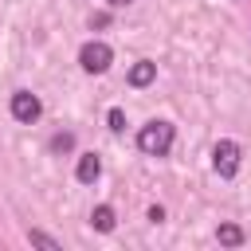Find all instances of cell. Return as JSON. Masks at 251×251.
<instances>
[{
	"label": "cell",
	"instance_id": "obj_1",
	"mask_svg": "<svg viewBox=\"0 0 251 251\" xmlns=\"http://www.w3.org/2000/svg\"><path fill=\"white\" fill-rule=\"evenodd\" d=\"M173 137H176L173 122L153 118V122H145V126L137 129V149H141L145 157H165V153L173 149Z\"/></svg>",
	"mask_w": 251,
	"mask_h": 251
},
{
	"label": "cell",
	"instance_id": "obj_2",
	"mask_svg": "<svg viewBox=\"0 0 251 251\" xmlns=\"http://www.w3.org/2000/svg\"><path fill=\"white\" fill-rule=\"evenodd\" d=\"M110 63H114V47H110V43L90 39V43H82V47H78V67H82L86 75H106V71H110Z\"/></svg>",
	"mask_w": 251,
	"mask_h": 251
},
{
	"label": "cell",
	"instance_id": "obj_3",
	"mask_svg": "<svg viewBox=\"0 0 251 251\" xmlns=\"http://www.w3.org/2000/svg\"><path fill=\"white\" fill-rule=\"evenodd\" d=\"M239 161H243V149H239L235 141H227V137H224V141H216V145H212V169H216L224 180H231V176L239 173Z\"/></svg>",
	"mask_w": 251,
	"mask_h": 251
},
{
	"label": "cell",
	"instance_id": "obj_4",
	"mask_svg": "<svg viewBox=\"0 0 251 251\" xmlns=\"http://www.w3.org/2000/svg\"><path fill=\"white\" fill-rule=\"evenodd\" d=\"M8 110H12V118H16L20 126H31V122H39L43 102H39V94H31V90H16V94L8 98Z\"/></svg>",
	"mask_w": 251,
	"mask_h": 251
},
{
	"label": "cell",
	"instance_id": "obj_5",
	"mask_svg": "<svg viewBox=\"0 0 251 251\" xmlns=\"http://www.w3.org/2000/svg\"><path fill=\"white\" fill-rule=\"evenodd\" d=\"M153 78H157V63H149V59H137V63L129 67V75H126V82H129L133 90H145Z\"/></svg>",
	"mask_w": 251,
	"mask_h": 251
},
{
	"label": "cell",
	"instance_id": "obj_6",
	"mask_svg": "<svg viewBox=\"0 0 251 251\" xmlns=\"http://www.w3.org/2000/svg\"><path fill=\"white\" fill-rule=\"evenodd\" d=\"M75 176H78V184H94V180L102 176V161H98V153H78Z\"/></svg>",
	"mask_w": 251,
	"mask_h": 251
},
{
	"label": "cell",
	"instance_id": "obj_7",
	"mask_svg": "<svg viewBox=\"0 0 251 251\" xmlns=\"http://www.w3.org/2000/svg\"><path fill=\"white\" fill-rule=\"evenodd\" d=\"M90 227H94V231H114V227H118L114 208H110V204H98V208L90 212Z\"/></svg>",
	"mask_w": 251,
	"mask_h": 251
},
{
	"label": "cell",
	"instance_id": "obj_8",
	"mask_svg": "<svg viewBox=\"0 0 251 251\" xmlns=\"http://www.w3.org/2000/svg\"><path fill=\"white\" fill-rule=\"evenodd\" d=\"M216 239H220L224 247H243V239H247V235H243V227H239V224H220V227H216Z\"/></svg>",
	"mask_w": 251,
	"mask_h": 251
},
{
	"label": "cell",
	"instance_id": "obj_9",
	"mask_svg": "<svg viewBox=\"0 0 251 251\" xmlns=\"http://www.w3.org/2000/svg\"><path fill=\"white\" fill-rule=\"evenodd\" d=\"M27 243H31V247H47V251H63V243H59L55 235L39 231V227H31V231H27Z\"/></svg>",
	"mask_w": 251,
	"mask_h": 251
},
{
	"label": "cell",
	"instance_id": "obj_10",
	"mask_svg": "<svg viewBox=\"0 0 251 251\" xmlns=\"http://www.w3.org/2000/svg\"><path fill=\"white\" fill-rule=\"evenodd\" d=\"M47 149H51V153H71V149H75V133H67V129L55 133V137L47 141Z\"/></svg>",
	"mask_w": 251,
	"mask_h": 251
},
{
	"label": "cell",
	"instance_id": "obj_11",
	"mask_svg": "<svg viewBox=\"0 0 251 251\" xmlns=\"http://www.w3.org/2000/svg\"><path fill=\"white\" fill-rule=\"evenodd\" d=\"M106 122H110V129H114V133H122V129H126V110H122V106H114V110L106 114Z\"/></svg>",
	"mask_w": 251,
	"mask_h": 251
},
{
	"label": "cell",
	"instance_id": "obj_12",
	"mask_svg": "<svg viewBox=\"0 0 251 251\" xmlns=\"http://www.w3.org/2000/svg\"><path fill=\"white\" fill-rule=\"evenodd\" d=\"M149 220H153V224H161V220H165V208H161V204H153V208H149Z\"/></svg>",
	"mask_w": 251,
	"mask_h": 251
},
{
	"label": "cell",
	"instance_id": "obj_13",
	"mask_svg": "<svg viewBox=\"0 0 251 251\" xmlns=\"http://www.w3.org/2000/svg\"><path fill=\"white\" fill-rule=\"evenodd\" d=\"M110 8H126V4H133V0H106Z\"/></svg>",
	"mask_w": 251,
	"mask_h": 251
}]
</instances>
